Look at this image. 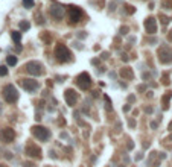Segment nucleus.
<instances>
[{
  "instance_id": "f257e3e1",
  "label": "nucleus",
  "mask_w": 172,
  "mask_h": 167,
  "mask_svg": "<svg viewBox=\"0 0 172 167\" xmlns=\"http://www.w3.org/2000/svg\"><path fill=\"white\" fill-rule=\"evenodd\" d=\"M55 56H57V60L59 62H69L72 61V53H70V50L67 49V46H64V44H58L57 49H55Z\"/></svg>"
},
{
  "instance_id": "f03ea898",
  "label": "nucleus",
  "mask_w": 172,
  "mask_h": 167,
  "mask_svg": "<svg viewBox=\"0 0 172 167\" xmlns=\"http://www.w3.org/2000/svg\"><path fill=\"white\" fill-rule=\"evenodd\" d=\"M2 94H3V99H5L8 103H14V102L18 99V93H17L15 87L11 85V84H9V85H6V87H3Z\"/></svg>"
},
{
  "instance_id": "7ed1b4c3",
  "label": "nucleus",
  "mask_w": 172,
  "mask_h": 167,
  "mask_svg": "<svg viewBox=\"0 0 172 167\" xmlns=\"http://www.w3.org/2000/svg\"><path fill=\"white\" fill-rule=\"evenodd\" d=\"M24 69H26V72L31 73V74H34V76H40V74L44 73L43 65H41L40 62H37V61H31V62H28V64L24 65Z\"/></svg>"
},
{
  "instance_id": "20e7f679",
  "label": "nucleus",
  "mask_w": 172,
  "mask_h": 167,
  "mask_svg": "<svg viewBox=\"0 0 172 167\" xmlns=\"http://www.w3.org/2000/svg\"><path fill=\"white\" fill-rule=\"evenodd\" d=\"M32 134H34L35 138H38V140H41V141H47L49 137H50L49 129L43 128V126H34V128H32Z\"/></svg>"
},
{
  "instance_id": "39448f33",
  "label": "nucleus",
  "mask_w": 172,
  "mask_h": 167,
  "mask_svg": "<svg viewBox=\"0 0 172 167\" xmlns=\"http://www.w3.org/2000/svg\"><path fill=\"white\" fill-rule=\"evenodd\" d=\"M159 60L163 64H169L172 62V49L169 47H161L159 50Z\"/></svg>"
},
{
  "instance_id": "423d86ee",
  "label": "nucleus",
  "mask_w": 172,
  "mask_h": 167,
  "mask_svg": "<svg viewBox=\"0 0 172 167\" xmlns=\"http://www.w3.org/2000/svg\"><path fill=\"white\" fill-rule=\"evenodd\" d=\"M76 85L79 87L81 90H87L90 85H92V81H90V76L87 73H81L79 76L76 78Z\"/></svg>"
},
{
  "instance_id": "0eeeda50",
  "label": "nucleus",
  "mask_w": 172,
  "mask_h": 167,
  "mask_svg": "<svg viewBox=\"0 0 172 167\" xmlns=\"http://www.w3.org/2000/svg\"><path fill=\"white\" fill-rule=\"evenodd\" d=\"M14 138H15V132H14V129H9V128L0 129V140H2L3 143H11Z\"/></svg>"
},
{
  "instance_id": "6e6552de",
  "label": "nucleus",
  "mask_w": 172,
  "mask_h": 167,
  "mask_svg": "<svg viewBox=\"0 0 172 167\" xmlns=\"http://www.w3.org/2000/svg\"><path fill=\"white\" fill-rule=\"evenodd\" d=\"M81 15H82V12H81L79 8H76V6H69V18H70V23H78L81 20Z\"/></svg>"
},
{
  "instance_id": "1a4fd4ad",
  "label": "nucleus",
  "mask_w": 172,
  "mask_h": 167,
  "mask_svg": "<svg viewBox=\"0 0 172 167\" xmlns=\"http://www.w3.org/2000/svg\"><path fill=\"white\" fill-rule=\"evenodd\" d=\"M22 85H23L24 90L29 91V93H34L35 90L38 88V82L34 81V79H23V81H22Z\"/></svg>"
},
{
  "instance_id": "9d476101",
  "label": "nucleus",
  "mask_w": 172,
  "mask_h": 167,
  "mask_svg": "<svg viewBox=\"0 0 172 167\" xmlns=\"http://www.w3.org/2000/svg\"><path fill=\"white\" fill-rule=\"evenodd\" d=\"M145 29H146L148 34H155V32H157V21H155L154 17L146 18V21H145Z\"/></svg>"
},
{
  "instance_id": "9b49d317",
  "label": "nucleus",
  "mask_w": 172,
  "mask_h": 167,
  "mask_svg": "<svg viewBox=\"0 0 172 167\" xmlns=\"http://www.w3.org/2000/svg\"><path fill=\"white\" fill-rule=\"evenodd\" d=\"M50 15L52 17H55V18H61L63 17V14H64V8L61 6V5H58V3H53L52 6H50Z\"/></svg>"
},
{
  "instance_id": "f8f14e48",
  "label": "nucleus",
  "mask_w": 172,
  "mask_h": 167,
  "mask_svg": "<svg viewBox=\"0 0 172 167\" xmlns=\"http://www.w3.org/2000/svg\"><path fill=\"white\" fill-rule=\"evenodd\" d=\"M26 154L29 156H35V158H40L41 156V150L37 147V146H34V144H29L28 147H26Z\"/></svg>"
},
{
  "instance_id": "ddd939ff",
  "label": "nucleus",
  "mask_w": 172,
  "mask_h": 167,
  "mask_svg": "<svg viewBox=\"0 0 172 167\" xmlns=\"http://www.w3.org/2000/svg\"><path fill=\"white\" fill-rule=\"evenodd\" d=\"M64 97H66V102H67L69 105H75V102H76V99H78V96L75 94L73 90H67L66 94H64Z\"/></svg>"
},
{
  "instance_id": "4468645a",
  "label": "nucleus",
  "mask_w": 172,
  "mask_h": 167,
  "mask_svg": "<svg viewBox=\"0 0 172 167\" xmlns=\"http://www.w3.org/2000/svg\"><path fill=\"white\" fill-rule=\"evenodd\" d=\"M12 40H14L15 43H20V41H22V35H20V32H12Z\"/></svg>"
},
{
  "instance_id": "2eb2a0df",
  "label": "nucleus",
  "mask_w": 172,
  "mask_h": 167,
  "mask_svg": "<svg viewBox=\"0 0 172 167\" xmlns=\"http://www.w3.org/2000/svg\"><path fill=\"white\" fill-rule=\"evenodd\" d=\"M8 64H9V65H15V64H17V56L9 55V56H8Z\"/></svg>"
},
{
  "instance_id": "dca6fc26",
  "label": "nucleus",
  "mask_w": 172,
  "mask_h": 167,
  "mask_svg": "<svg viewBox=\"0 0 172 167\" xmlns=\"http://www.w3.org/2000/svg\"><path fill=\"white\" fill-rule=\"evenodd\" d=\"M23 5L24 8L31 9V8H34V0H23Z\"/></svg>"
},
{
  "instance_id": "f3484780",
  "label": "nucleus",
  "mask_w": 172,
  "mask_h": 167,
  "mask_svg": "<svg viewBox=\"0 0 172 167\" xmlns=\"http://www.w3.org/2000/svg\"><path fill=\"white\" fill-rule=\"evenodd\" d=\"M8 74V69L5 65H0V76H6Z\"/></svg>"
},
{
  "instance_id": "a211bd4d",
  "label": "nucleus",
  "mask_w": 172,
  "mask_h": 167,
  "mask_svg": "<svg viewBox=\"0 0 172 167\" xmlns=\"http://www.w3.org/2000/svg\"><path fill=\"white\" fill-rule=\"evenodd\" d=\"M29 26H31V24L28 23V21H22V23H20V29H23V31H28V29H29Z\"/></svg>"
},
{
  "instance_id": "6ab92c4d",
  "label": "nucleus",
  "mask_w": 172,
  "mask_h": 167,
  "mask_svg": "<svg viewBox=\"0 0 172 167\" xmlns=\"http://www.w3.org/2000/svg\"><path fill=\"white\" fill-rule=\"evenodd\" d=\"M125 8H126V12H128V14H133V12H134V8H133V6H129V5H126Z\"/></svg>"
},
{
  "instance_id": "aec40b11",
  "label": "nucleus",
  "mask_w": 172,
  "mask_h": 167,
  "mask_svg": "<svg viewBox=\"0 0 172 167\" xmlns=\"http://www.w3.org/2000/svg\"><path fill=\"white\" fill-rule=\"evenodd\" d=\"M0 167H5V166H0Z\"/></svg>"
}]
</instances>
